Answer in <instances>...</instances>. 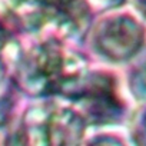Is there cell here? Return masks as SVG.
<instances>
[{"instance_id":"ba28073f","label":"cell","mask_w":146,"mask_h":146,"mask_svg":"<svg viewBox=\"0 0 146 146\" xmlns=\"http://www.w3.org/2000/svg\"><path fill=\"white\" fill-rule=\"evenodd\" d=\"M132 136L136 143L146 145V110H143L136 117L133 123V129H132Z\"/></svg>"},{"instance_id":"8992f818","label":"cell","mask_w":146,"mask_h":146,"mask_svg":"<svg viewBox=\"0 0 146 146\" xmlns=\"http://www.w3.org/2000/svg\"><path fill=\"white\" fill-rule=\"evenodd\" d=\"M47 0H0V16L27 26L43 23Z\"/></svg>"},{"instance_id":"7a4b0ae2","label":"cell","mask_w":146,"mask_h":146,"mask_svg":"<svg viewBox=\"0 0 146 146\" xmlns=\"http://www.w3.org/2000/svg\"><path fill=\"white\" fill-rule=\"evenodd\" d=\"M63 96L79 105L83 119L95 125H110L119 122L123 115V103L117 98L115 80L103 72L79 76Z\"/></svg>"},{"instance_id":"3957f363","label":"cell","mask_w":146,"mask_h":146,"mask_svg":"<svg viewBox=\"0 0 146 146\" xmlns=\"http://www.w3.org/2000/svg\"><path fill=\"white\" fill-rule=\"evenodd\" d=\"M85 119L63 106H37L29 110L23 125V136L29 143L76 145L82 140Z\"/></svg>"},{"instance_id":"52a82bcc","label":"cell","mask_w":146,"mask_h":146,"mask_svg":"<svg viewBox=\"0 0 146 146\" xmlns=\"http://www.w3.org/2000/svg\"><path fill=\"white\" fill-rule=\"evenodd\" d=\"M130 89L137 99L146 100V54L137 62V64L132 70Z\"/></svg>"},{"instance_id":"5b68a950","label":"cell","mask_w":146,"mask_h":146,"mask_svg":"<svg viewBox=\"0 0 146 146\" xmlns=\"http://www.w3.org/2000/svg\"><path fill=\"white\" fill-rule=\"evenodd\" d=\"M86 0H47L43 22H50L60 37L75 39L86 32L90 20Z\"/></svg>"},{"instance_id":"9c48e42d","label":"cell","mask_w":146,"mask_h":146,"mask_svg":"<svg viewBox=\"0 0 146 146\" xmlns=\"http://www.w3.org/2000/svg\"><path fill=\"white\" fill-rule=\"evenodd\" d=\"M86 2L90 7H95L96 10H109L119 7L120 5H123L125 0H86Z\"/></svg>"},{"instance_id":"6da1fadb","label":"cell","mask_w":146,"mask_h":146,"mask_svg":"<svg viewBox=\"0 0 146 146\" xmlns=\"http://www.w3.org/2000/svg\"><path fill=\"white\" fill-rule=\"evenodd\" d=\"M85 72L80 57L66 52L56 37H49L25 53L19 66V79L33 95H63Z\"/></svg>"},{"instance_id":"277c9868","label":"cell","mask_w":146,"mask_h":146,"mask_svg":"<svg viewBox=\"0 0 146 146\" xmlns=\"http://www.w3.org/2000/svg\"><path fill=\"white\" fill-rule=\"evenodd\" d=\"M145 40L142 25L129 15H116L100 22L93 35L96 50L109 60L122 62L135 56Z\"/></svg>"}]
</instances>
